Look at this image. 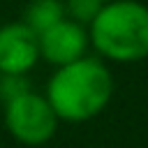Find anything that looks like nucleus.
Returning <instances> with one entry per match:
<instances>
[{
	"label": "nucleus",
	"instance_id": "39448f33",
	"mask_svg": "<svg viewBox=\"0 0 148 148\" xmlns=\"http://www.w3.org/2000/svg\"><path fill=\"white\" fill-rule=\"evenodd\" d=\"M37 39H39V58H46L58 67H65L86 58L88 32L83 25L69 18H62L53 28L44 30L42 35H37Z\"/></svg>",
	"mask_w": 148,
	"mask_h": 148
},
{
	"label": "nucleus",
	"instance_id": "6e6552de",
	"mask_svg": "<svg viewBox=\"0 0 148 148\" xmlns=\"http://www.w3.org/2000/svg\"><path fill=\"white\" fill-rule=\"evenodd\" d=\"M25 90H30V88L23 83V76H2V81H0V95L5 102H9L12 97H16Z\"/></svg>",
	"mask_w": 148,
	"mask_h": 148
},
{
	"label": "nucleus",
	"instance_id": "f03ea898",
	"mask_svg": "<svg viewBox=\"0 0 148 148\" xmlns=\"http://www.w3.org/2000/svg\"><path fill=\"white\" fill-rule=\"evenodd\" d=\"M88 39L109 60H143L148 56V7L136 0H113L102 5L90 23Z\"/></svg>",
	"mask_w": 148,
	"mask_h": 148
},
{
	"label": "nucleus",
	"instance_id": "0eeeda50",
	"mask_svg": "<svg viewBox=\"0 0 148 148\" xmlns=\"http://www.w3.org/2000/svg\"><path fill=\"white\" fill-rule=\"evenodd\" d=\"M99 9H102L99 0H65V14H69V21H74L83 28L95 21Z\"/></svg>",
	"mask_w": 148,
	"mask_h": 148
},
{
	"label": "nucleus",
	"instance_id": "f257e3e1",
	"mask_svg": "<svg viewBox=\"0 0 148 148\" xmlns=\"http://www.w3.org/2000/svg\"><path fill=\"white\" fill-rule=\"evenodd\" d=\"M113 92V79L106 65L97 58H81L58 67L46 88V102L58 120L83 123L104 111Z\"/></svg>",
	"mask_w": 148,
	"mask_h": 148
},
{
	"label": "nucleus",
	"instance_id": "423d86ee",
	"mask_svg": "<svg viewBox=\"0 0 148 148\" xmlns=\"http://www.w3.org/2000/svg\"><path fill=\"white\" fill-rule=\"evenodd\" d=\"M62 18H65V2L62 0H30L23 12V23L35 35H42L44 30L53 28Z\"/></svg>",
	"mask_w": 148,
	"mask_h": 148
},
{
	"label": "nucleus",
	"instance_id": "20e7f679",
	"mask_svg": "<svg viewBox=\"0 0 148 148\" xmlns=\"http://www.w3.org/2000/svg\"><path fill=\"white\" fill-rule=\"evenodd\" d=\"M39 60V39L23 23L0 28V72L2 76H23Z\"/></svg>",
	"mask_w": 148,
	"mask_h": 148
},
{
	"label": "nucleus",
	"instance_id": "1a4fd4ad",
	"mask_svg": "<svg viewBox=\"0 0 148 148\" xmlns=\"http://www.w3.org/2000/svg\"><path fill=\"white\" fill-rule=\"evenodd\" d=\"M99 2H102V5H106V2H113V0H99Z\"/></svg>",
	"mask_w": 148,
	"mask_h": 148
},
{
	"label": "nucleus",
	"instance_id": "7ed1b4c3",
	"mask_svg": "<svg viewBox=\"0 0 148 148\" xmlns=\"http://www.w3.org/2000/svg\"><path fill=\"white\" fill-rule=\"evenodd\" d=\"M5 127L16 141L25 146H39L56 134L58 116L44 95L25 90L5 102Z\"/></svg>",
	"mask_w": 148,
	"mask_h": 148
}]
</instances>
